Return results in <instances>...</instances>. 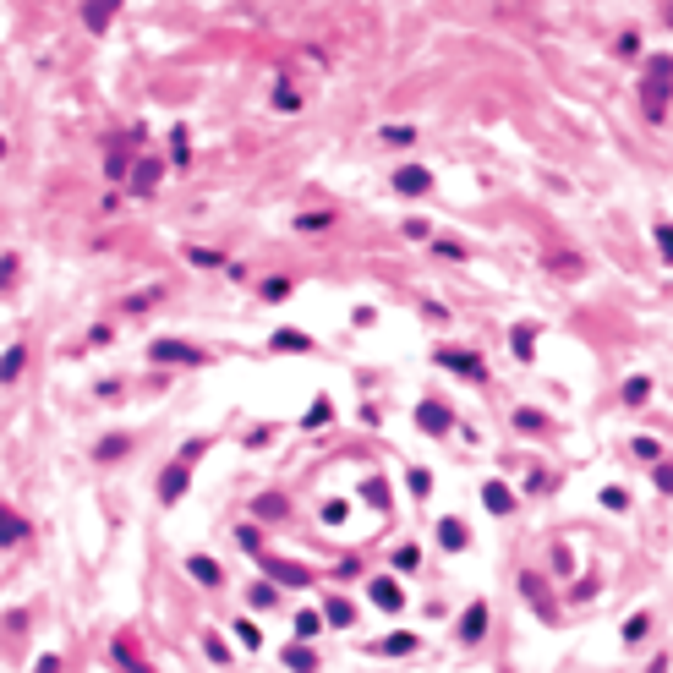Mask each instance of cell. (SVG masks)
Here are the masks:
<instances>
[{
  "instance_id": "obj_1",
  "label": "cell",
  "mask_w": 673,
  "mask_h": 673,
  "mask_svg": "<svg viewBox=\"0 0 673 673\" xmlns=\"http://www.w3.org/2000/svg\"><path fill=\"white\" fill-rule=\"evenodd\" d=\"M427 187H433V176H427L422 165H405V170H394V192H405V197H422Z\"/></svg>"
},
{
  "instance_id": "obj_2",
  "label": "cell",
  "mask_w": 673,
  "mask_h": 673,
  "mask_svg": "<svg viewBox=\"0 0 673 673\" xmlns=\"http://www.w3.org/2000/svg\"><path fill=\"white\" fill-rule=\"evenodd\" d=\"M115 6H121V0H88V6H83V22H88V33H104V28H110Z\"/></svg>"
},
{
  "instance_id": "obj_3",
  "label": "cell",
  "mask_w": 673,
  "mask_h": 673,
  "mask_svg": "<svg viewBox=\"0 0 673 673\" xmlns=\"http://www.w3.org/2000/svg\"><path fill=\"white\" fill-rule=\"evenodd\" d=\"M187 482H192V477H187V466H170V471H165V482H159V498H165V504H176V498L187 493Z\"/></svg>"
},
{
  "instance_id": "obj_4",
  "label": "cell",
  "mask_w": 673,
  "mask_h": 673,
  "mask_svg": "<svg viewBox=\"0 0 673 673\" xmlns=\"http://www.w3.org/2000/svg\"><path fill=\"white\" fill-rule=\"evenodd\" d=\"M373 602H378V608H389V613H400L405 608V591L394 586V580H373Z\"/></svg>"
},
{
  "instance_id": "obj_5",
  "label": "cell",
  "mask_w": 673,
  "mask_h": 673,
  "mask_svg": "<svg viewBox=\"0 0 673 673\" xmlns=\"http://www.w3.org/2000/svg\"><path fill=\"white\" fill-rule=\"evenodd\" d=\"M482 498H487V509H493V515H509V509H515V498H509V487H504V482H487V487H482Z\"/></svg>"
},
{
  "instance_id": "obj_6",
  "label": "cell",
  "mask_w": 673,
  "mask_h": 673,
  "mask_svg": "<svg viewBox=\"0 0 673 673\" xmlns=\"http://www.w3.org/2000/svg\"><path fill=\"white\" fill-rule=\"evenodd\" d=\"M22 362H28V351H22V345H11V351H6V356H0V384H17Z\"/></svg>"
},
{
  "instance_id": "obj_7",
  "label": "cell",
  "mask_w": 673,
  "mask_h": 673,
  "mask_svg": "<svg viewBox=\"0 0 673 673\" xmlns=\"http://www.w3.org/2000/svg\"><path fill=\"white\" fill-rule=\"evenodd\" d=\"M274 570V580H285V586H307V570H296V564H280V559H263Z\"/></svg>"
},
{
  "instance_id": "obj_8",
  "label": "cell",
  "mask_w": 673,
  "mask_h": 673,
  "mask_svg": "<svg viewBox=\"0 0 673 673\" xmlns=\"http://www.w3.org/2000/svg\"><path fill=\"white\" fill-rule=\"evenodd\" d=\"M416 416H422V427H427V433H444V427H449V411H444V405H422Z\"/></svg>"
},
{
  "instance_id": "obj_9",
  "label": "cell",
  "mask_w": 673,
  "mask_h": 673,
  "mask_svg": "<svg viewBox=\"0 0 673 673\" xmlns=\"http://www.w3.org/2000/svg\"><path fill=\"white\" fill-rule=\"evenodd\" d=\"M482 630H487V608H471L466 619H460V635H466V641H477Z\"/></svg>"
},
{
  "instance_id": "obj_10",
  "label": "cell",
  "mask_w": 673,
  "mask_h": 673,
  "mask_svg": "<svg viewBox=\"0 0 673 673\" xmlns=\"http://www.w3.org/2000/svg\"><path fill=\"white\" fill-rule=\"evenodd\" d=\"M22 531H28V526H22L11 509H0V542H22Z\"/></svg>"
},
{
  "instance_id": "obj_11",
  "label": "cell",
  "mask_w": 673,
  "mask_h": 673,
  "mask_svg": "<svg viewBox=\"0 0 673 673\" xmlns=\"http://www.w3.org/2000/svg\"><path fill=\"white\" fill-rule=\"evenodd\" d=\"M438 537H444V548H466V526H460V520H444Z\"/></svg>"
},
{
  "instance_id": "obj_12",
  "label": "cell",
  "mask_w": 673,
  "mask_h": 673,
  "mask_svg": "<svg viewBox=\"0 0 673 673\" xmlns=\"http://www.w3.org/2000/svg\"><path fill=\"white\" fill-rule=\"evenodd\" d=\"M274 345H280V351H307V334H296V329H285V334H274Z\"/></svg>"
},
{
  "instance_id": "obj_13",
  "label": "cell",
  "mask_w": 673,
  "mask_h": 673,
  "mask_svg": "<svg viewBox=\"0 0 673 673\" xmlns=\"http://www.w3.org/2000/svg\"><path fill=\"white\" fill-rule=\"evenodd\" d=\"M192 575L203 580V586H219V570H214V564H208V559H192Z\"/></svg>"
},
{
  "instance_id": "obj_14",
  "label": "cell",
  "mask_w": 673,
  "mask_h": 673,
  "mask_svg": "<svg viewBox=\"0 0 673 673\" xmlns=\"http://www.w3.org/2000/svg\"><path fill=\"white\" fill-rule=\"evenodd\" d=\"M384 652H416V635H389Z\"/></svg>"
},
{
  "instance_id": "obj_15",
  "label": "cell",
  "mask_w": 673,
  "mask_h": 673,
  "mask_svg": "<svg viewBox=\"0 0 673 673\" xmlns=\"http://www.w3.org/2000/svg\"><path fill=\"white\" fill-rule=\"evenodd\" d=\"M290 296V280H269L263 285V301H285Z\"/></svg>"
},
{
  "instance_id": "obj_16",
  "label": "cell",
  "mask_w": 673,
  "mask_h": 673,
  "mask_svg": "<svg viewBox=\"0 0 673 673\" xmlns=\"http://www.w3.org/2000/svg\"><path fill=\"white\" fill-rule=\"evenodd\" d=\"M121 449H126V438H104V444H99V455H104V460H115Z\"/></svg>"
},
{
  "instance_id": "obj_17",
  "label": "cell",
  "mask_w": 673,
  "mask_h": 673,
  "mask_svg": "<svg viewBox=\"0 0 673 673\" xmlns=\"http://www.w3.org/2000/svg\"><path fill=\"white\" fill-rule=\"evenodd\" d=\"M274 602V586H252V608H269Z\"/></svg>"
},
{
  "instance_id": "obj_18",
  "label": "cell",
  "mask_w": 673,
  "mask_h": 673,
  "mask_svg": "<svg viewBox=\"0 0 673 673\" xmlns=\"http://www.w3.org/2000/svg\"><path fill=\"white\" fill-rule=\"evenodd\" d=\"M624 400H635V405H641V400H646V378H630V389H624Z\"/></svg>"
},
{
  "instance_id": "obj_19",
  "label": "cell",
  "mask_w": 673,
  "mask_h": 673,
  "mask_svg": "<svg viewBox=\"0 0 673 673\" xmlns=\"http://www.w3.org/2000/svg\"><path fill=\"white\" fill-rule=\"evenodd\" d=\"M394 564H400V570H416L422 559H416V548H400V553H394Z\"/></svg>"
},
{
  "instance_id": "obj_20",
  "label": "cell",
  "mask_w": 673,
  "mask_h": 673,
  "mask_svg": "<svg viewBox=\"0 0 673 673\" xmlns=\"http://www.w3.org/2000/svg\"><path fill=\"white\" fill-rule=\"evenodd\" d=\"M657 241H663V258H673V230H668V225L657 230Z\"/></svg>"
},
{
  "instance_id": "obj_21",
  "label": "cell",
  "mask_w": 673,
  "mask_h": 673,
  "mask_svg": "<svg viewBox=\"0 0 673 673\" xmlns=\"http://www.w3.org/2000/svg\"><path fill=\"white\" fill-rule=\"evenodd\" d=\"M657 482H663V493H673V466H657Z\"/></svg>"
},
{
  "instance_id": "obj_22",
  "label": "cell",
  "mask_w": 673,
  "mask_h": 673,
  "mask_svg": "<svg viewBox=\"0 0 673 673\" xmlns=\"http://www.w3.org/2000/svg\"><path fill=\"white\" fill-rule=\"evenodd\" d=\"M39 673H61V657H44V663H39Z\"/></svg>"
},
{
  "instance_id": "obj_23",
  "label": "cell",
  "mask_w": 673,
  "mask_h": 673,
  "mask_svg": "<svg viewBox=\"0 0 673 673\" xmlns=\"http://www.w3.org/2000/svg\"><path fill=\"white\" fill-rule=\"evenodd\" d=\"M0 154H6V137H0Z\"/></svg>"
}]
</instances>
